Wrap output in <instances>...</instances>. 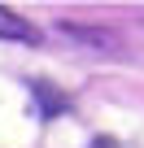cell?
Listing matches in <instances>:
<instances>
[{"mask_svg": "<svg viewBox=\"0 0 144 148\" xmlns=\"http://www.w3.org/2000/svg\"><path fill=\"white\" fill-rule=\"evenodd\" d=\"M0 39H39V31L26 22V18H18V13H9V9H0Z\"/></svg>", "mask_w": 144, "mask_h": 148, "instance_id": "1", "label": "cell"}, {"mask_svg": "<svg viewBox=\"0 0 144 148\" xmlns=\"http://www.w3.org/2000/svg\"><path fill=\"white\" fill-rule=\"evenodd\" d=\"M35 92H39V100L48 105V113H61V109H65V100H61V96H52V87H48V83H35Z\"/></svg>", "mask_w": 144, "mask_h": 148, "instance_id": "2", "label": "cell"}, {"mask_svg": "<svg viewBox=\"0 0 144 148\" xmlns=\"http://www.w3.org/2000/svg\"><path fill=\"white\" fill-rule=\"evenodd\" d=\"M92 148H118V144H114V139H96Z\"/></svg>", "mask_w": 144, "mask_h": 148, "instance_id": "3", "label": "cell"}]
</instances>
